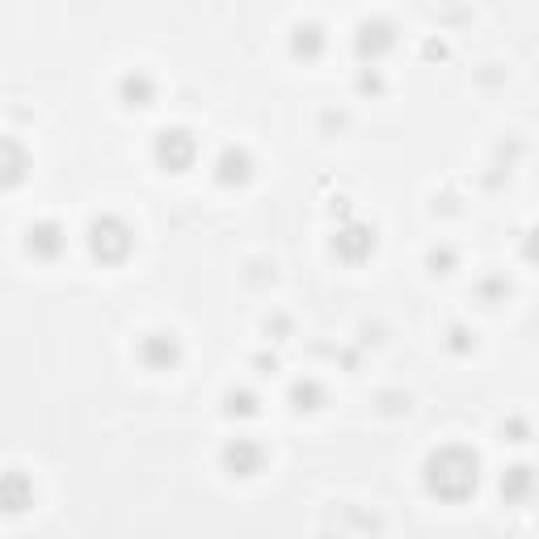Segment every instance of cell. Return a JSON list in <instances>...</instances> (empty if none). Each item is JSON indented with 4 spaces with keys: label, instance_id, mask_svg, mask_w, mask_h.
Returning a JSON list of instances; mask_svg holds the SVG:
<instances>
[{
    "label": "cell",
    "instance_id": "cell-11",
    "mask_svg": "<svg viewBox=\"0 0 539 539\" xmlns=\"http://www.w3.org/2000/svg\"><path fill=\"white\" fill-rule=\"evenodd\" d=\"M396 43V38H392V26H384V22H363V26H358V55H371V59H379V55H384L388 47Z\"/></svg>",
    "mask_w": 539,
    "mask_h": 539
},
{
    "label": "cell",
    "instance_id": "cell-4",
    "mask_svg": "<svg viewBox=\"0 0 539 539\" xmlns=\"http://www.w3.org/2000/svg\"><path fill=\"white\" fill-rule=\"evenodd\" d=\"M135 354L148 371H173L182 363V342H177V333H148Z\"/></svg>",
    "mask_w": 539,
    "mask_h": 539
},
{
    "label": "cell",
    "instance_id": "cell-10",
    "mask_svg": "<svg viewBox=\"0 0 539 539\" xmlns=\"http://www.w3.org/2000/svg\"><path fill=\"white\" fill-rule=\"evenodd\" d=\"M152 97H156V81L144 72V68H135V72H127L123 81H118V102L123 106H152Z\"/></svg>",
    "mask_w": 539,
    "mask_h": 539
},
{
    "label": "cell",
    "instance_id": "cell-1",
    "mask_svg": "<svg viewBox=\"0 0 539 539\" xmlns=\"http://www.w3.org/2000/svg\"><path fill=\"white\" fill-rule=\"evenodd\" d=\"M422 485L438 502H464L468 493H476V455L464 447L430 451L426 468H422Z\"/></svg>",
    "mask_w": 539,
    "mask_h": 539
},
{
    "label": "cell",
    "instance_id": "cell-13",
    "mask_svg": "<svg viewBox=\"0 0 539 539\" xmlns=\"http://www.w3.org/2000/svg\"><path fill=\"white\" fill-rule=\"evenodd\" d=\"M291 405L304 413V409H321L325 405V388L316 384V379H299V384L291 388Z\"/></svg>",
    "mask_w": 539,
    "mask_h": 539
},
{
    "label": "cell",
    "instance_id": "cell-7",
    "mask_svg": "<svg viewBox=\"0 0 539 539\" xmlns=\"http://www.w3.org/2000/svg\"><path fill=\"white\" fill-rule=\"evenodd\" d=\"M34 506V485L26 472L5 468L0 472V514H26Z\"/></svg>",
    "mask_w": 539,
    "mask_h": 539
},
{
    "label": "cell",
    "instance_id": "cell-3",
    "mask_svg": "<svg viewBox=\"0 0 539 539\" xmlns=\"http://www.w3.org/2000/svg\"><path fill=\"white\" fill-rule=\"evenodd\" d=\"M152 156L165 173H186L198 161V139L190 127H165L152 139Z\"/></svg>",
    "mask_w": 539,
    "mask_h": 539
},
{
    "label": "cell",
    "instance_id": "cell-12",
    "mask_svg": "<svg viewBox=\"0 0 539 539\" xmlns=\"http://www.w3.org/2000/svg\"><path fill=\"white\" fill-rule=\"evenodd\" d=\"M291 51L295 55H304V59H316L325 51V34H321V26H295V34H291Z\"/></svg>",
    "mask_w": 539,
    "mask_h": 539
},
{
    "label": "cell",
    "instance_id": "cell-6",
    "mask_svg": "<svg viewBox=\"0 0 539 539\" xmlns=\"http://www.w3.org/2000/svg\"><path fill=\"white\" fill-rule=\"evenodd\" d=\"M64 249H68V236L55 219H38V224L26 228V253L34 257V262H55Z\"/></svg>",
    "mask_w": 539,
    "mask_h": 539
},
{
    "label": "cell",
    "instance_id": "cell-14",
    "mask_svg": "<svg viewBox=\"0 0 539 539\" xmlns=\"http://www.w3.org/2000/svg\"><path fill=\"white\" fill-rule=\"evenodd\" d=\"M228 417H257V396L253 392H228V409H224Z\"/></svg>",
    "mask_w": 539,
    "mask_h": 539
},
{
    "label": "cell",
    "instance_id": "cell-5",
    "mask_svg": "<svg viewBox=\"0 0 539 539\" xmlns=\"http://www.w3.org/2000/svg\"><path fill=\"white\" fill-rule=\"evenodd\" d=\"M215 182L224 186V190H241V186H249L253 182V156L245 152V148H236V144H228L224 152L215 156Z\"/></svg>",
    "mask_w": 539,
    "mask_h": 539
},
{
    "label": "cell",
    "instance_id": "cell-9",
    "mask_svg": "<svg viewBox=\"0 0 539 539\" xmlns=\"http://www.w3.org/2000/svg\"><path fill=\"white\" fill-rule=\"evenodd\" d=\"M26 173H30V156H26V148L17 144V139L0 135V190L22 186V182H26Z\"/></svg>",
    "mask_w": 539,
    "mask_h": 539
},
{
    "label": "cell",
    "instance_id": "cell-2",
    "mask_svg": "<svg viewBox=\"0 0 539 539\" xmlns=\"http://www.w3.org/2000/svg\"><path fill=\"white\" fill-rule=\"evenodd\" d=\"M85 245L93 253V262H102V266H123L131 249H135V232L127 219H118V215H97L93 224H89V236H85Z\"/></svg>",
    "mask_w": 539,
    "mask_h": 539
},
{
    "label": "cell",
    "instance_id": "cell-8",
    "mask_svg": "<svg viewBox=\"0 0 539 539\" xmlns=\"http://www.w3.org/2000/svg\"><path fill=\"white\" fill-rule=\"evenodd\" d=\"M224 468L232 476H257L266 468V447L253 443V438H232L224 447Z\"/></svg>",
    "mask_w": 539,
    "mask_h": 539
}]
</instances>
